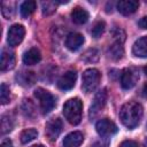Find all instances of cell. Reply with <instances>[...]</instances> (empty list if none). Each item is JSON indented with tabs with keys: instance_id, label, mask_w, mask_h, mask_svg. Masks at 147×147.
<instances>
[{
	"instance_id": "obj_20",
	"label": "cell",
	"mask_w": 147,
	"mask_h": 147,
	"mask_svg": "<svg viewBox=\"0 0 147 147\" xmlns=\"http://www.w3.org/2000/svg\"><path fill=\"white\" fill-rule=\"evenodd\" d=\"M14 127V119L11 118L10 115H3L1 117V133L5 134V133H8L13 130Z\"/></svg>"
},
{
	"instance_id": "obj_34",
	"label": "cell",
	"mask_w": 147,
	"mask_h": 147,
	"mask_svg": "<svg viewBox=\"0 0 147 147\" xmlns=\"http://www.w3.org/2000/svg\"><path fill=\"white\" fill-rule=\"evenodd\" d=\"M145 147H147V138L145 139Z\"/></svg>"
},
{
	"instance_id": "obj_13",
	"label": "cell",
	"mask_w": 147,
	"mask_h": 147,
	"mask_svg": "<svg viewBox=\"0 0 147 147\" xmlns=\"http://www.w3.org/2000/svg\"><path fill=\"white\" fill-rule=\"evenodd\" d=\"M15 67V55L13 52L3 49L1 53V60H0V69L1 71L10 70Z\"/></svg>"
},
{
	"instance_id": "obj_9",
	"label": "cell",
	"mask_w": 147,
	"mask_h": 147,
	"mask_svg": "<svg viewBox=\"0 0 147 147\" xmlns=\"http://www.w3.org/2000/svg\"><path fill=\"white\" fill-rule=\"evenodd\" d=\"M62 129H63V123L60 118H53L46 123V134L52 141L57 139V137L62 132Z\"/></svg>"
},
{
	"instance_id": "obj_23",
	"label": "cell",
	"mask_w": 147,
	"mask_h": 147,
	"mask_svg": "<svg viewBox=\"0 0 147 147\" xmlns=\"http://www.w3.org/2000/svg\"><path fill=\"white\" fill-rule=\"evenodd\" d=\"M82 60H84L85 62H88V63H91V62H92V63H93V62H96V61L99 60V52H98L96 49H94V48L88 49V51H86V52L84 53Z\"/></svg>"
},
{
	"instance_id": "obj_8",
	"label": "cell",
	"mask_w": 147,
	"mask_h": 147,
	"mask_svg": "<svg viewBox=\"0 0 147 147\" xmlns=\"http://www.w3.org/2000/svg\"><path fill=\"white\" fill-rule=\"evenodd\" d=\"M95 129H96V132L101 137H110V136H113V134H115L117 132L116 124L113 121L108 119V118L100 119L95 124Z\"/></svg>"
},
{
	"instance_id": "obj_4",
	"label": "cell",
	"mask_w": 147,
	"mask_h": 147,
	"mask_svg": "<svg viewBox=\"0 0 147 147\" xmlns=\"http://www.w3.org/2000/svg\"><path fill=\"white\" fill-rule=\"evenodd\" d=\"M34 96L37 98V100L39 101L40 105V109L42 110L44 114H48L53 110V108L55 107V98L52 93H49L48 91L39 87L34 91Z\"/></svg>"
},
{
	"instance_id": "obj_16",
	"label": "cell",
	"mask_w": 147,
	"mask_h": 147,
	"mask_svg": "<svg viewBox=\"0 0 147 147\" xmlns=\"http://www.w3.org/2000/svg\"><path fill=\"white\" fill-rule=\"evenodd\" d=\"M132 53L138 57H147V37H141L133 44Z\"/></svg>"
},
{
	"instance_id": "obj_27",
	"label": "cell",
	"mask_w": 147,
	"mask_h": 147,
	"mask_svg": "<svg viewBox=\"0 0 147 147\" xmlns=\"http://www.w3.org/2000/svg\"><path fill=\"white\" fill-rule=\"evenodd\" d=\"M119 147H138V144L133 140H124L119 145Z\"/></svg>"
},
{
	"instance_id": "obj_29",
	"label": "cell",
	"mask_w": 147,
	"mask_h": 147,
	"mask_svg": "<svg viewBox=\"0 0 147 147\" xmlns=\"http://www.w3.org/2000/svg\"><path fill=\"white\" fill-rule=\"evenodd\" d=\"M1 147H13V142L10 139H3L1 142Z\"/></svg>"
},
{
	"instance_id": "obj_10",
	"label": "cell",
	"mask_w": 147,
	"mask_h": 147,
	"mask_svg": "<svg viewBox=\"0 0 147 147\" xmlns=\"http://www.w3.org/2000/svg\"><path fill=\"white\" fill-rule=\"evenodd\" d=\"M76 79H77L76 71L69 70V71H67L65 74H63L60 77V79L57 80V86L62 91H69V90H71L75 86Z\"/></svg>"
},
{
	"instance_id": "obj_26",
	"label": "cell",
	"mask_w": 147,
	"mask_h": 147,
	"mask_svg": "<svg viewBox=\"0 0 147 147\" xmlns=\"http://www.w3.org/2000/svg\"><path fill=\"white\" fill-rule=\"evenodd\" d=\"M18 77H23V79H20V84L22 85H32L34 82V75L33 72H22L18 75Z\"/></svg>"
},
{
	"instance_id": "obj_21",
	"label": "cell",
	"mask_w": 147,
	"mask_h": 147,
	"mask_svg": "<svg viewBox=\"0 0 147 147\" xmlns=\"http://www.w3.org/2000/svg\"><path fill=\"white\" fill-rule=\"evenodd\" d=\"M38 137V131L36 129H26L21 133V142L28 144L32 140H34Z\"/></svg>"
},
{
	"instance_id": "obj_32",
	"label": "cell",
	"mask_w": 147,
	"mask_h": 147,
	"mask_svg": "<svg viewBox=\"0 0 147 147\" xmlns=\"http://www.w3.org/2000/svg\"><path fill=\"white\" fill-rule=\"evenodd\" d=\"M32 147H45L44 145H34V146H32Z\"/></svg>"
},
{
	"instance_id": "obj_17",
	"label": "cell",
	"mask_w": 147,
	"mask_h": 147,
	"mask_svg": "<svg viewBox=\"0 0 147 147\" xmlns=\"http://www.w3.org/2000/svg\"><path fill=\"white\" fill-rule=\"evenodd\" d=\"M108 55L111 60L114 61H117V60H121L124 55V48L122 46V42L119 40L113 42L109 47H108Z\"/></svg>"
},
{
	"instance_id": "obj_30",
	"label": "cell",
	"mask_w": 147,
	"mask_h": 147,
	"mask_svg": "<svg viewBox=\"0 0 147 147\" xmlns=\"http://www.w3.org/2000/svg\"><path fill=\"white\" fill-rule=\"evenodd\" d=\"M93 147H107V145L103 144V142H95V144L93 145Z\"/></svg>"
},
{
	"instance_id": "obj_11",
	"label": "cell",
	"mask_w": 147,
	"mask_h": 147,
	"mask_svg": "<svg viewBox=\"0 0 147 147\" xmlns=\"http://www.w3.org/2000/svg\"><path fill=\"white\" fill-rule=\"evenodd\" d=\"M139 7V2L137 0H121L117 2V10L123 15L133 14Z\"/></svg>"
},
{
	"instance_id": "obj_7",
	"label": "cell",
	"mask_w": 147,
	"mask_h": 147,
	"mask_svg": "<svg viewBox=\"0 0 147 147\" xmlns=\"http://www.w3.org/2000/svg\"><path fill=\"white\" fill-rule=\"evenodd\" d=\"M106 101H107V91H106V88H103V90L99 91L95 94L94 100H93V102L90 107V117L91 118L96 116V114L100 113L103 109V107L106 105Z\"/></svg>"
},
{
	"instance_id": "obj_24",
	"label": "cell",
	"mask_w": 147,
	"mask_h": 147,
	"mask_svg": "<svg viewBox=\"0 0 147 147\" xmlns=\"http://www.w3.org/2000/svg\"><path fill=\"white\" fill-rule=\"evenodd\" d=\"M0 100H1V105H7L10 101V91L5 83H2L0 87Z\"/></svg>"
},
{
	"instance_id": "obj_31",
	"label": "cell",
	"mask_w": 147,
	"mask_h": 147,
	"mask_svg": "<svg viewBox=\"0 0 147 147\" xmlns=\"http://www.w3.org/2000/svg\"><path fill=\"white\" fill-rule=\"evenodd\" d=\"M142 92H144V94L147 96V83L144 85V87H142Z\"/></svg>"
},
{
	"instance_id": "obj_5",
	"label": "cell",
	"mask_w": 147,
	"mask_h": 147,
	"mask_svg": "<svg viewBox=\"0 0 147 147\" xmlns=\"http://www.w3.org/2000/svg\"><path fill=\"white\" fill-rule=\"evenodd\" d=\"M25 34V29L21 24H14L9 28L8 30V37H7V42L9 46L15 47L18 44L22 42L23 38Z\"/></svg>"
},
{
	"instance_id": "obj_14",
	"label": "cell",
	"mask_w": 147,
	"mask_h": 147,
	"mask_svg": "<svg viewBox=\"0 0 147 147\" xmlns=\"http://www.w3.org/2000/svg\"><path fill=\"white\" fill-rule=\"evenodd\" d=\"M84 140V136L79 131L69 133L63 139V147H79Z\"/></svg>"
},
{
	"instance_id": "obj_3",
	"label": "cell",
	"mask_w": 147,
	"mask_h": 147,
	"mask_svg": "<svg viewBox=\"0 0 147 147\" xmlns=\"http://www.w3.org/2000/svg\"><path fill=\"white\" fill-rule=\"evenodd\" d=\"M101 79V74L99 72L98 69L91 68L84 71L83 74V78H82V88L85 93H91L93 92Z\"/></svg>"
},
{
	"instance_id": "obj_19",
	"label": "cell",
	"mask_w": 147,
	"mask_h": 147,
	"mask_svg": "<svg viewBox=\"0 0 147 147\" xmlns=\"http://www.w3.org/2000/svg\"><path fill=\"white\" fill-rule=\"evenodd\" d=\"M36 7H37L36 1H33V0L24 1V2L21 5V7H20V11H21L22 17H28V16H30V15L36 10Z\"/></svg>"
},
{
	"instance_id": "obj_15",
	"label": "cell",
	"mask_w": 147,
	"mask_h": 147,
	"mask_svg": "<svg viewBox=\"0 0 147 147\" xmlns=\"http://www.w3.org/2000/svg\"><path fill=\"white\" fill-rule=\"evenodd\" d=\"M41 60V53L38 48L32 47L29 51H26L23 55V62L26 65H33L37 64L38 62H40Z\"/></svg>"
},
{
	"instance_id": "obj_28",
	"label": "cell",
	"mask_w": 147,
	"mask_h": 147,
	"mask_svg": "<svg viewBox=\"0 0 147 147\" xmlns=\"http://www.w3.org/2000/svg\"><path fill=\"white\" fill-rule=\"evenodd\" d=\"M138 25L141 29H147V16H144L142 18H140L138 22Z\"/></svg>"
},
{
	"instance_id": "obj_12",
	"label": "cell",
	"mask_w": 147,
	"mask_h": 147,
	"mask_svg": "<svg viewBox=\"0 0 147 147\" xmlns=\"http://www.w3.org/2000/svg\"><path fill=\"white\" fill-rule=\"evenodd\" d=\"M83 44H84V37L78 32H71L65 38V46L70 51H77L78 48H80Z\"/></svg>"
},
{
	"instance_id": "obj_18",
	"label": "cell",
	"mask_w": 147,
	"mask_h": 147,
	"mask_svg": "<svg viewBox=\"0 0 147 147\" xmlns=\"http://www.w3.org/2000/svg\"><path fill=\"white\" fill-rule=\"evenodd\" d=\"M71 18L72 22L76 24H84L88 20V13L82 7H76L71 11Z\"/></svg>"
},
{
	"instance_id": "obj_1",
	"label": "cell",
	"mask_w": 147,
	"mask_h": 147,
	"mask_svg": "<svg viewBox=\"0 0 147 147\" xmlns=\"http://www.w3.org/2000/svg\"><path fill=\"white\" fill-rule=\"evenodd\" d=\"M144 115L142 106L136 101H129L124 103L119 110V119L122 124L127 129H134L139 125Z\"/></svg>"
},
{
	"instance_id": "obj_25",
	"label": "cell",
	"mask_w": 147,
	"mask_h": 147,
	"mask_svg": "<svg viewBox=\"0 0 147 147\" xmlns=\"http://www.w3.org/2000/svg\"><path fill=\"white\" fill-rule=\"evenodd\" d=\"M59 2L57 1H46V2H42V14L44 15H51L55 11V8H56V5Z\"/></svg>"
},
{
	"instance_id": "obj_6",
	"label": "cell",
	"mask_w": 147,
	"mask_h": 147,
	"mask_svg": "<svg viewBox=\"0 0 147 147\" xmlns=\"http://www.w3.org/2000/svg\"><path fill=\"white\" fill-rule=\"evenodd\" d=\"M139 79L138 71L133 68H126L123 70L121 75V85L124 90H130L132 88Z\"/></svg>"
},
{
	"instance_id": "obj_22",
	"label": "cell",
	"mask_w": 147,
	"mask_h": 147,
	"mask_svg": "<svg viewBox=\"0 0 147 147\" xmlns=\"http://www.w3.org/2000/svg\"><path fill=\"white\" fill-rule=\"evenodd\" d=\"M105 29H106V23H105L103 21H98V22L93 25V28H92V30H91L92 37H94V38H100V37L103 34Z\"/></svg>"
},
{
	"instance_id": "obj_2",
	"label": "cell",
	"mask_w": 147,
	"mask_h": 147,
	"mask_svg": "<svg viewBox=\"0 0 147 147\" xmlns=\"http://www.w3.org/2000/svg\"><path fill=\"white\" fill-rule=\"evenodd\" d=\"M82 114H83V102L78 98L70 99L63 105V115L70 124L72 125L79 124L82 119Z\"/></svg>"
},
{
	"instance_id": "obj_33",
	"label": "cell",
	"mask_w": 147,
	"mask_h": 147,
	"mask_svg": "<svg viewBox=\"0 0 147 147\" xmlns=\"http://www.w3.org/2000/svg\"><path fill=\"white\" fill-rule=\"evenodd\" d=\"M144 71H145V74H146V75H147V65H146V67H145V68H144Z\"/></svg>"
}]
</instances>
